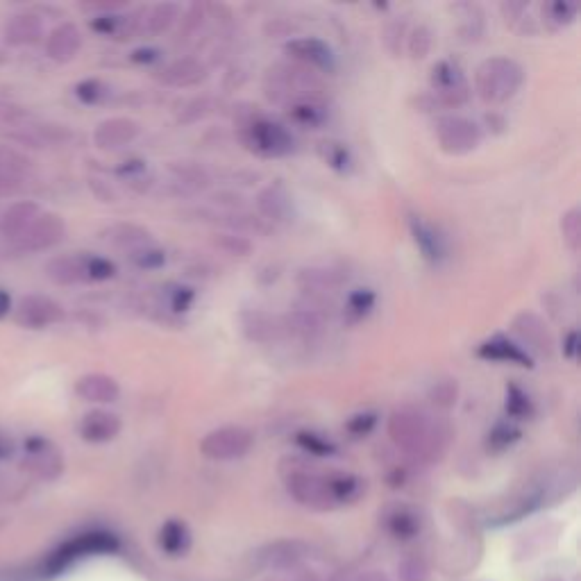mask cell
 Returning a JSON list of instances; mask_svg holds the SVG:
<instances>
[{
    "label": "cell",
    "mask_w": 581,
    "mask_h": 581,
    "mask_svg": "<svg viewBox=\"0 0 581 581\" xmlns=\"http://www.w3.org/2000/svg\"><path fill=\"white\" fill-rule=\"evenodd\" d=\"M448 425L441 420H434L425 411L414 407H402L393 411L389 418V434L398 448L407 450L418 457L434 454L441 450V445L448 441Z\"/></svg>",
    "instance_id": "cell-1"
},
{
    "label": "cell",
    "mask_w": 581,
    "mask_h": 581,
    "mask_svg": "<svg viewBox=\"0 0 581 581\" xmlns=\"http://www.w3.org/2000/svg\"><path fill=\"white\" fill-rule=\"evenodd\" d=\"M522 80H525V73L516 62L507 57H493L477 69L475 89L484 103L498 105L518 94Z\"/></svg>",
    "instance_id": "cell-2"
},
{
    "label": "cell",
    "mask_w": 581,
    "mask_h": 581,
    "mask_svg": "<svg viewBox=\"0 0 581 581\" xmlns=\"http://www.w3.org/2000/svg\"><path fill=\"white\" fill-rule=\"evenodd\" d=\"M268 82H273V87H268V96L277 100V103H284V100L291 98L289 107L302 103V100H316L318 89H321L316 75L307 66L305 69H300V66H277L268 75Z\"/></svg>",
    "instance_id": "cell-3"
},
{
    "label": "cell",
    "mask_w": 581,
    "mask_h": 581,
    "mask_svg": "<svg viewBox=\"0 0 581 581\" xmlns=\"http://www.w3.org/2000/svg\"><path fill=\"white\" fill-rule=\"evenodd\" d=\"M252 448L250 429L241 425H227L209 432L200 443V452L214 461H232L246 457Z\"/></svg>",
    "instance_id": "cell-4"
},
{
    "label": "cell",
    "mask_w": 581,
    "mask_h": 581,
    "mask_svg": "<svg viewBox=\"0 0 581 581\" xmlns=\"http://www.w3.org/2000/svg\"><path fill=\"white\" fill-rule=\"evenodd\" d=\"M66 237V223L62 221V216L57 214H39L32 225L25 230L19 239L12 241V246L16 252H41L55 248L57 243Z\"/></svg>",
    "instance_id": "cell-5"
},
{
    "label": "cell",
    "mask_w": 581,
    "mask_h": 581,
    "mask_svg": "<svg viewBox=\"0 0 581 581\" xmlns=\"http://www.w3.org/2000/svg\"><path fill=\"white\" fill-rule=\"evenodd\" d=\"M243 141L248 143L250 150L264 157H282L291 153L293 139L280 123L257 119L252 121L246 130H243Z\"/></svg>",
    "instance_id": "cell-6"
},
{
    "label": "cell",
    "mask_w": 581,
    "mask_h": 581,
    "mask_svg": "<svg viewBox=\"0 0 581 581\" xmlns=\"http://www.w3.org/2000/svg\"><path fill=\"white\" fill-rule=\"evenodd\" d=\"M436 139L448 155H466L479 146L482 132L473 121L463 119V116H445L436 125Z\"/></svg>",
    "instance_id": "cell-7"
},
{
    "label": "cell",
    "mask_w": 581,
    "mask_h": 581,
    "mask_svg": "<svg viewBox=\"0 0 581 581\" xmlns=\"http://www.w3.org/2000/svg\"><path fill=\"white\" fill-rule=\"evenodd\" d=\"M116 547H119V543H116V538L112 534H105V532L82 534L78 538H73L71 543H66L64 547H60V550L53 554V559H50V568L64 570V568H69L71 563L80 561L84 557H91V554L114 552Z\"/></svg>",
    "instance_id": "cell-8"
},
{
    "label": "cell",
    "mask_w": 581,
    "mask_h": 581,
    "mask_svg": "<svg viewBox=\"0 0 581 581\" xmlns=\"http://www.w3.org/2000/svg\"><path fill=\"white\" fill-rule=\"evenodd\" d=\"M64 321V307L48 296H25L16 307V323L28 330H46Z\"/></svg>",
    "instance_id": "cell-9"
},
{
    "label": "cell",
    "mask_w": 581,
    "mask_h": 581,
    "mask_svg": "<svg viewBox=\"0 0 581 581\" xmlns=\"http://www.w3.org/2000/svg\"><path fill=\"white\" fill-rule=\"evenodd\" d=\"M432 87L445 105L459 107L468 100V84L457 64L439 62L432 71Z\"/></svg>",
    "instance_id": "cell-10"
},
{
    "label": "cell",
    "mask_w": 581,
    "mask_h": 581,
    "mask_svg": "<svg viewBox=\"0 0 581 581\" xmlns=\"http://www.w3.org/2000/svg\"><path fill=\"white\" fill-rule=\"evenodd\" d=\"M82 48V32L75 23H60L46 39V55L53 62L66 64L78 57Z\"/></svg>",
    "instance_id": "cell-11"
},
{
    "label": "cell",
    "mask_w": 581,
    "mask_h": 581,
    "mask_svg": "<svg viewBox=\"0 0 581 581\" xmlns=\"http://www.w3.org/2000/svg\"><path fill=\"white\" fill-rule=\"evenodd\" d=\"M46 273L50 280L62 286L91 282L89 280V252L82 255H62L48 261Z\"/></svg>",
    "instance_id": "cell-12"
},
{
    "label": "cell",
    "mask_w": 581,
    "mask_h": 581,
    "mask_svg": "<svg viewBox=\"0 0 581 581\" xmlns=\"http://www.w3.org/2000/svg\"><path fill=\"white\" fill-rule=\"evenodd\" d=\"M121 418L105 409H94L80 420V436L89 443H107L121 434Z\"/></svg>",
    "instance_id": "cell-13"
},
{
    "label": "cell",
    "mask_w": 581,
    "mask_h": 581,
    "mask_svg": "<svg viewBox=\"0 0 581 581\" xmlns=\"http://www.w3.org/2000/svg\"><path fill=\"white\" fill-rule=\"evenodd\" d=\"M286 53H289L291 57H296L302 66H307V69L309 66L311 69H321V71L334 69L332 50L321 39H311V37L296 39L286 46Z\"/></svg>",
    "instance_id": "cell-14"
},
{
    "label": "cell",
    "mask_w": 581,
    "mask_h": 581,
    "mask_svg": "<svg viewBox=\"0 0 581 581\" xmlns=\"http://www.w3.org/2000/svg\"><path fill=\"white\" fill-rule=\"evenodd\" d=\"M75 393H78L84 402L109 404V402L119 400L121 386L112 375L89 373V375H82L80 380L75 382Z\"/></svg>",
    "instance_id": "cell-15"
},
{
    "label": "cell",
    "mask_w": 581,
    "mask_h": 581,
    "mask_svg": "<svg viewBox=\"0 0 581 581\" xmlns=\"http://www.w3.org/2000/svg\"><path fill=\"white\" fill-rule=\"evenodd\" d=\"M477 355L486 361H500V364H516L522 368H532V355L527 350H522L520 345L509 341L507 336H493L486 343L479 345Z\"/></svg>",
    "instance_id": "cell-16"
},
{
    "label": "cell",
    "mask_w": 581,
    "mask_h": 581,
    "mask_svg": "<svg viewBox=\"0 0 581 581\" xmlns=\"http://www.w3.org/2000/svg\"><path fill=\"white\" fill-rule=\"evenodd\" d=\"M39 214L41 209L37 202L32 200L14 202V205L7 207L3 216H0V237L7 241H16L25 230H28Z\"/></svg>",
    "instance_id": "cell-17"
},
{
    "label": "cell",
    "mask_w": 581,
    "mask_h": 581,
    "mask_svg": "<svg viewBox=\"0 0 581 581\" xmlns=\"http://www.w3.org/2000/svg\"><path fill=\"white\" fill-rule=\"evenodd\" d=\"M139 137V123L132 119H107L96 128L94 141L98 148L116 150L132 143Z\"/></svg>",
    "instance_id": "cell-18"
},
{
    "label": "cell",
    "mask_w": 581,
    "mask_h": 581,
    "mask_svg": "<svg viewBox=\"0 0 581 581\" xmlns=\"http://www.w3.org/2000/svg\"><path fill=\"white\" fill-rule=\"evenodd\" d=\"M44 37V23L37 14L21 12L5 23V41L10 46H32Z\"/></svg>",
    "instance_id": "cell-19"
},
{
    "label": "cell",
    "mask_w": 581,
    "mask_h": 581,
    "mask_svg": "<svg viewBox=\"0 0 581 581\" xmlns=\"http://www.w3.org/2000/svg\"><path fill=\"white\" fill-rule=\"evenodd\" d=\"M25 463L30 468L39 470L44 475H57V470L62 468L60 452L48 439H41V436H32V439L25 443Z\"/></svg>",
    "instance_id": "cell-20"
},
{
    "label": "cell",
    "mask_w": 581,
    "mask_h": 581,
    "mask_svg": "<svg viewBox=\"0 0 581 581\" xmlns=\"http://www.w3.org/2000/svg\"><path fill=\"white\" fill-rule=\"evenodd\" d=\"M259 212L264 214L268 221H286L291 216V196L286 193L282 184H271L259 193L257 198Z\"/></svg>",
    "instance_id": "cell-21"
},
{
    "label": "cell",
    "mask_w": 581,
    "mask_h": 581,
    "mask_svg": "<svg viewBox=\"0 0 581 581\" xmlns=\"http://www.w3.org/2000/svg\"><path fill=\"white\" fill-rule=\"evenodd\" d=\"M241 323L248 339L257 343L280 339V334L284 330V325L277 323V318L264 314V311H248V314H243Z\"/></svg>",
    "instance_id": "cell-22"
},
{
    "label": "cell",
    "mask_w": 581,
    "mask_h": 581,
    "mask_svg": "<svg viewBox=\"0 0 581 581\" xmlns=\"http://www.w3.org/2000/svg\"><path fill=\"white\" fill-rule=\"evenodd\" d=\"M178 19V5H155L143 12V19L134 25L132 32L137 35H159L171 28V23Z\"/></svg>",
    "instance_id": "cell-23"
},
{
    "label": "cell",
    "mask_w": 581,
    "mask_h": 581,
    "mask_svg": "<svg viewBox=\"0 0 581 581\" xmlns=\"http://www.w3.org/2000/svg\"><path fill=\"white\" fill-rule=\"evenodd\" d=\"M411 232H414V241L416 246L423 252V257L429 261H441L445 257V239L439 232L434 230L429 223L423 221H411Z\"/></svg>",
    "instance_id": "cell-24"
},
{
    "label": "cell",
    "mask_w": 581,
    "mask_h": 581,
    "mask_svg": "<svg viewBox=\"0 0 581 581\" xmlns=\"http://www.w3.org/2000/svg\"><path fill=\"white\" fill-rule=\"evenodd\" d=\"M205 78V66L196 60H178L164 71L162 80L173 87H191Z\"/></svg>",
    "instance_id": "cell-25"
},
{
    "label": "cell",
    "mask_w": 581,
    "mask_h": 581,
    "mask_svg": "<svg viewBox=\"0 0 581 581\" xmlns=\"http://www.w3.org/2000/svg\"><path fill=\"white\" fill-rule=\"evenodd\" d=\"M107 234H109L107 237L109 241L116 243V246H121V248H130L132 252L146 248L148 241H150V234L146 230H141V227H137V225H116Z\"/></svg>",
    "instance_id": "cell-26"
},
{
    "label": "cell",
    "mask_w": 581,
    "mask_h": 581,
    "mask_svg": "<svg viewBox=\"0 0 581 581\" xmlns=\"http://www.w3.org/2000/svg\"><path fill=\"white\" fill-rule=\"evenodd\" d=\"M289 116L302 128H318V125L325 123L327 112L318 100H302V103L289 107Z\"/></svg>",
    "instance_id": "cell-27"
},
{
    "label": "cell",
    "mask_w": 581,
    "mask_h": 581,
    "mask_svg": "<svg viewBox=\"0 0 581 581\" xmlns=\"http://www.w3.org/2000/svg\"><path fill=\"white\" fill-rule=\"evenodd\" d=\"M516 330L522 334V339L538 350H547V345H550V336H547L543 323L532 314H522L516 321Z\"/></svg>",
    "instance_id": "cell-28"
},
{
    "label": "cell",
    "mask_w": 581,
    "mask_h": 581,
    "mask_svg": "<svg viewBox=\"0 0 581 581\" xmlns=\"http://www.w3.org/2000/svg\"><path fill=\"white\" fill-rule=\"evenodd\" d=\"M159 543H162V547L168 554H182L189 547L187 527H184L182 522H178V520L166 522L164 529H162V538H159Z\"/></svg>",
    "instance_id": "cell-29"
},
{
    "label": "cell",
    "mask_w": 581,
    "mask_h": 581,
    "mask_svg": "<svg viewBox=\"0 0 581 581\" xmlns=\"http://www.w3.org/2000/svg\"><path fill=\"white\" fill-rule=\"evenodd\" d=\"M507 414L516 420H525L534 416V402L529 395L518 389V386H511L507 389Z\"/></svg>",
    "instance_id": "cell-30"
},
{
    "label": "cell",
    "mask_w": 581,
    "mask_h": 581,
    "mask_svg": "<svg viewBox=\"0 0 581 581\" xmlns=\"http://www.w3.org/2000/svg\"><path fill=\"white\" fill-rule=\"evenodd\" d=\"M284 327L293 334L311 336V334L321 332V318H318L314 311H298V314L286 318Z\"/></svg>",
    "instance_id": "cell-31"
},
{
    "label": "cell",
    "mask_w": 581,
    "mask_h": 581,
    "mask_svg": "<svg viewBox=\"0 0 581 581\" xmlns=\"http://www.w3.org/2000/svg\"><path fill=\"white\" fill-rule=\"evenodd\" d=\"M518 439H520V429L513 423H509V420H502V423H498L491 432H488V445H491L493 450H507Z\"/></svg>",
    "instance_id": "cell-32"
},
{
    "label": "cell",
    "mask_w": 581,
    "mask_h": 581,
    "mask_svg": "<svg viewBox=\"0 0 581 581\" xmlns=\"http://www.w3.org/2000/svg\"><path fill=\"white\" fill-rule=\"evenodd\" d=\"M375 307V293L370 289H357L350 293L348 305H345V311L355 318V321H361V318L370 314V309Z\"/></svg>",
    "instance_id": "cell-33"
},
{
    "label": "cell",
    "mask_w": 581,
    "mask_h": 581,
    "mask_svg": "<svg viewBox=\"0 0 581 581\" xmlns=\"http://www.w3.org/2000/svg\"><path fill=\"white\" fill-rule=\"evenodd\" d=\"M561 232H563V239L570 246V250H579V243H581V218H579V209H570V212L563 216L561 221Z\"/></svg>",
    "instance_id": "cell-34"
},
{
    "label": "cell",
    "mask_w": 581,
    "mask_h": 581,
    "mask_svg": "<svg viewBox=\"0 0 581 581\" xmlns=\"http://www.w3.org/2000/svg\"><path fill=\"white\" fill-rule=\"evenodd\" d=\"M298 443L311 454H318V457H325V454H332L336 448L334 445L325 439L321 434H314V432H300L298 434Z\"/></svg>",
    "instance_id": "cell-35"
},
{
    "label": "cell",
    "mask_w": 581,
    "mask_h": 581,
    "mask_svg": "<svg viewBox=\"0 0 581 581\" xmlns=\"http://www.w3.org/2000/svg\"><path fill=\"white\" fill-rule=\"evenodd\" d=\"M75 94H78V98L82 100V103L96 105V103H100V100H103L107 96V91H105V87L98 80H84L82 84H78V89H75Z\"/></svg>",
    "instance_id": "cell-36"
},
{
    "label": "cell",
    "mask_w": 581,
    "mask_h": 581,
    "mask_svg": "<svg viewBox=\"0 0 581 581\" xmlns=\"http://www.w3.org/2000/svg\"><path fill=\"white\" fill-rule=\"evenodd\" d=\"M132 261L139 268H159L164 264V252L146 246V248L132 252Z\"/></svg>",
    "instance_id": "cell-37"
},
{
    "label": "cell",
    "mask_w": 581,
    "mask_h": 581,
    "mask_svg": "<svg viewBox=\"0 0 581 581\" xmlns=\"http://www.w3.org/2000/svg\"><path fill=\"white\" fill-rule=\"evenodd\" d=\"M171 289L173 291H166L168 307L173 311H187L193 300V291L187 289V286H171Z\"/></svg>",
    "instance_id": "cell-38"
},
{
    "label": "cell",
    "mask_w": 581,
    "mask_h": 581,
    "mask_svg": "<svg viewBox=\"0 0 581 581\" xmlns=\"http://www.w3.org/2000/svg\"><path fill=\"white\" fill-rule=\"evenodd\" d=\"M377 425V414H359V416H352L350 423H348V432L355 434V436H366L368 432H373V427Z\"/></svg>",
    "instance_id": "cell-39"
},
{
    "label": "cell",
    "mask_w": 581,
    "mask_h": 581,
    "mask_svg": "<svg viewBox=\"0 0 581 581\" xmlns=\"http://www.w3.org/2000/svg\"><path fill=\"white\" fill-rule=\"evenodd\" d=\"M327 146V164H332L334 168H343V164L348 166V150H345L343 146H339V143H325Z\"/></svg>",
    "instance_id": "cell-40"
},
{
    "label": "cell",
    "mask_w": 581,
    "mask_h": 581,
    "mask_svg": "<svg viewBox=\"0 0 581 581\" xmlns=\"http://www.w3.org/2000/svg\"><path fill=\"white\" fill-rule=\"evenodd\" d=\"M218 246H223L232 255H246L250 250V243L241 237H232V234H225L223 239H218Z\"/></svg>",
    "instance_id": "cell-41"
},
{
    "label": "cell",
    "mask_w": 581,
    "mask_h": 581,
    "mask_svg": "<svg viewBox=\"0 0 581 581\" xmlns=\"http://www.w3.org/2000/svg\"><path fill=\"white\" fill-rule=\"evenodd\" d=\"M429 44H432L429 32L425 28H418L414 32V37H411V53H414V57H425V53L429 50Z\"/></svg>",
    "instance_id": "cell-42"
},
{
    "label": "cell",
    "mask_w": 581,
    "mask_h": 581,
    "mask_svg": "<svg viewBox=\"0 0 581 581\" xmlns=\"http://www.w3.org/2000/svg\"><path fill=\"white\" fill-rule=\"evenodd\" d=\"M21 187V175L7 171L5 166H0V196L12 193Z\"/></svg>",
    "instance_id": "cell-43"
},
{
    "label": "cell",
    "mask_w": 581,
    "mask_h": 581,
    "mask_svg": "<svg viewBox=\"0 0 581 581\" xmlns=\"http://www.w3.org/2000/svg\"><path fill=\"white\" fill-rule=\"evenodd\" d=\"M550 10H552V12H557V14H550V19H552V21H557L559 25H563V23H572V21H575V16H577L575 7L563 5V3H552V5H550Z\"/></svg>",
    "instance_id": "cell-44"
},
{
    "label": "cell",
    "mask_w": 581,
    "mask_h": 581,
    "mask_svg": "<svg viewBox=\"0 0 581 581\" xmlns=\"http://www.w3.org/2000/svg\"><path fill=\"white\" fill-rule=\"evenodd\" d=\"M577 341H579V334L570 332L568 339H566V348H563V352H566L568 359H577Z\"/></svg>",
    "instance_id": "cell-45"
},
{
    "label": "cell",
    "mask_w": 581,
    "mask_h": 581,
    "mask_svg": "<svg viewBox=\"0 0 581 581\" xmlns=\"http://www.w3.org/2000/svg\"><path fill=\"white\" fill-rule=\"evenodd\" d=\"M10 309H12V300L3 289H0V318L10 314Z\"/></svg>",
    "instance_id": "cell-46"
},
{
    "label": "cell",
    "mask_w": 581,
    "mask_h": 581,
    "mask_svg": "<svg viewBox=\"0 0 581 581\" xmlns=\"http://www.w3.org/2000/svg\"><path fill=\"white\" fill-rule=\"evenodd\" d=\"M12 450V443L7 441V436L0 434V457H7V452Z\"/></svg>",
    "instance_id": "cell-47"
}]
</instances>
